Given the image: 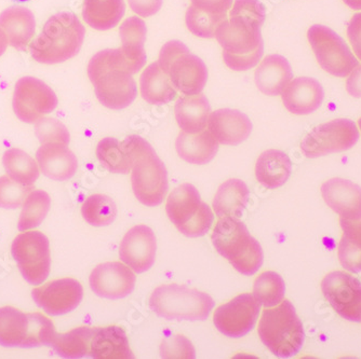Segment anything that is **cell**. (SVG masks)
I'll return each instance as SVG.
<instances>
[{"mask_svg": "<svg viewBox=\"0 0 361 359\" xmlns=\"http://www.w3.org/2000/svg\"><path fill=\"white\" fill-rule=\"evenodd\" d=\"M3 164L8 176L24 186L32 187L39 178L37 162L19 148H11L5 152Z\"/></svg>", "mask_w": 361, "mask_h": 359, "instance_id": "cell-37", "label": "cell"}, {"mask_svg": "<svg viewBox=\"0 0 361 359\" xmlns=\"http://www.w3.org/2000/svg\"><path fill=\"white\" fill-rule=\"evenodd\" d=\"M359 131L354 121L336 119L314 127L304 137L301 150L310 159L346 151L356 145Z\"/></svg>", "mask_w": 361, "mask_h": 359, "instance_id": "cell-13", "label": "cell"}, {"mask_svg": "<svg viewBox=\"0 0 361 359\" xmlns=\"http://www.w3.org/2000/svg\"><path fill=\"white\" fill-rule=\"evenodd\" d=\"M358 125H359V129L361 130V118H360V119H359Z\"/></svg>", "mask_w": 361, "mask_h": 359, "instance_id": "cell-51", "label": "cell"}, {"mask_svg": "<svg viewBox=\"0 0 361 359\" xmlns=\"http://www.w3.org/2000/svg\"><path fill=\"white\" fill-rule=\"evenodd\" d=\"M192 6L198 10L227 19V12L232 9L233 0H190Z\"/></svg>", "mask_w": 361, "mask_h": 359, "instance_id": "cell-45", "label": "cell"}, {"mask_svg": "<svg viewBox=\"0 0 361 359\" xmlns=\"http://www.w3.org/2000/svg\"><path fill=\"white\" fill-rule=\"evenodd\" d=\"M140 88L144 101L153 105L168 104L178 95L169 76L160 68L158 62L152 63L144 70Z\"/></svg>", "mask_w": 361, "mask_h": 359, "instance_id": "cell-31", "label": "cell"}, {"mask_svg": "<svg viewBox=\"0 0 361 359\" xmlns=\"http://www.w3.org/2000/svg\"><path fill=\"white\" fill-rule=\"evenodd\" d=\"M56 327L39 312L23 313L13 306L0 308V346L32 348L52 346Z\"/></svg>", "mask_w": 361, "mask_h": 359, "instance_id": "cell-6", "label": "cell"}, {"mask_svg": "<svg viewBox=\"0 0 361 359\" xmlns=\"http://www.w3.org/2000/svg\"><path fill=\"white\" fill-rule=\"evenodd\" d=\"M81 215L90 226H109L117 217L116 203L104 194H93L82 203Z\"/></svg>", "mask_w": 361, "mask_h": 359, "instance_id": "cell-39", "label": "cell"}, {"mask_svg": "<svg viewBox=\"0 0 361 359\" xmlns=\"http://www.w3.org/2000/svg\"><path fill=\"white\" fill-rule=\"evenodd\" d=\"M226 20L219 16L211 15L192 5L188 7L185 15L186 26L192 35L200 38H208V39L216 37V30Z\"/></svg>", "mask_w": 361, "mask_h": 359, "instance_id": "cell-41", "label": "cell"}, {"mask_svg": "<svg viewBox=\"0 0 361 359\" xmlns=\"http://www.w3.org/2000/svg\"><path fill=\"white\" fill-rule=\"evenodd\" d=\"M353 10H361V0H343Z\"/></svg>", "mask_w": 361, "mask_h": 359, "instance_id": "cell-50", "label": "cell"}, {"mask_svg": "<svg viewBox=\"0 0 361 359\" xmlns=\"http://www.w3.org/2000/svg\"><path fill=\"white\" fill-rule=\"evenodd\" d=\"M291 172V160L281 150H267L257 158L255 164L257 182L267 189H277L283 186Z\"/></svg>", "mask_w": 361, "mask_h": 359, "instance_id": "cell-29", "label": "cell"}, {"mask_svg": "<svg viewBox=\"0 0 361 359\" xmlns=\"http://www.w3.org/2000/svg\"><path fill=\"white\" fill-rule=\"evenodd\" d=\"M32 187L14 182L9 176H0V208L16 210L21 208Z\"/></svg>", "mask_w": 361, "mask_h": 359, "instance_id": "cell-42", "label": "cell"}, {"mask_svg": "<svg viewBox=\"0 0 361 359\" xmlns=\"http://www.w3.org/2000/svg\"><path fill=\"white\" fill-rule=\"evenodd\" d=\"M149 308L160 317L169 320H206L214 308L208 294L186 286L169 284L156 288Z\"/></svg>", "mask_w": 361, "mask_h": 359, "instance_id": "cell-8", "label": "cell"}, {"mask_svg": "<svg viewBox=\"0 0 361 359\" xmlns=\"http://www.w3.org/2000/svg\"><path fill=\"white\" fill-rule=\"evenodd\" d=\"M176 149L180 159L194 165H204L216 158L219 141L210 131L197 134L180 132L176 141Z\"/></svg>", "mask_w": 361, "mask_h": 359, "instance_id": "cell-26", "label": "cell"}, {"mask_svg": "<svg viewBox=\"0 0 361 359\" xmlns=\"http://www.w3.org/2000/svg\"><path fill=\"white\" fill-rule=\"evenodd\" d=\"M14 260L22 277L30 285H40L51 269L50 242L40 231H24L16 235L11 246Z\"/></svg>", "mask_w": 361, "mask_h": 359, "instance_id": "cell-11", "label": "cell"}, {"mask_svg": "<svg viewBox=\"0 0 361 359\" xmlns=\"http://www.w3.org/2000/svg\"><path fill=\"white\" fill-rule=\"evenodd\" d=\"M180 336H176L174 340H178ZM183 340L184 338H180ZM171 344H169V341L166 340L162 342L161 346V356L165 357V358H195V350L192 348V344H190V341L188 339H185L183 344H180V346H176L178 344V341L176 342H173V340L170 341Z\"/></svg>", "mask_w": 361, "mask_h": 359, "instance_id": "cell-44", "label": "cell"}, {"mask_svg": "<svg viewBox=\"0 0 361 359\" xmlns=\"http://www.w3.org/2000/svg\"><path fill=\"white\" fill-rule=\"evenodd\" d=\"M32 297L48 315H64L78 308L84 298V288L77 279L66 277L34 288Z\"/></svg>", "mask_w": 361, "mask_h": 359, "instance_id": "cell-17", "label": "cell"}, {"mask_svg": "<svg viewBox=\"0 0 361 359\" xmlns=\"http://www.w3.org/2000/svg\"><path fill=\"white\" fill-rule=\"evenodd\" d=\"M293 78L291 65L287 58L271 54L262 61L255 70V80L257 89L269 96L281 95Z\"/></svg>", "mask_w": 361, "mask_h": 359, "instance_id": "cell-25", "label": "cell"}, {"mask_svg": "<svg viewBox=\"0 0 361 359\" xmlns=\"http://www.w3.org/2000/svg\"><path fill=\"white\" fill-rule=\"evenodd\" d=\"M135 273L121 263H105L91 272L90 287L95 295L105 299L118 300L133 294Z\"/></svg>", "mask_w": 361, "mask_h": 359, "instance_id": "cell-18", "label": "cell"}, {"mask_svg": "<svg viewBox=\"0 0 361 359\" xmlns=\"http://www.w3.org/2000/svg\"><path fill=\"white\" fill-rule=\"evenodd\" d=\"M87 72L94 87L95 95L103 106L121 111L129 107L137 99V83L133 75L113 66L104 50L92 56Z\"/></svg>", "mask_w": 361, "mask_h": 359, "instance_id": "cell-7", "label": "cell"}, {"mask_svg": "<svg viewBox=\"0 0 361 359\" xmlns=\"http://www.w3.org/2000/svg\"><path fill=\"white\" fill-rule=\"evenodd\" d=\"M97 328L78 327L65 334H56L52 348L63 358H82L90 354L91 341Z\"/></svg>", "mask_w": 361, "mask_h": 359, "instance_id": "cell-36", "label": "cell"}, {"mask_svg": "<svg viewBox=\"0 0 361 359\" xmlns=\"http://www.w3.org/2000/svg\"><path fill=\"white\" fill-rule=\"evenodd\" d=\"M257 332L263 344L279 358L295 356L303 348V324L289 300L263 311Z\"/></svg>", "mask_w": 361, "mask_h": 359, "instance_id": "cell-4", "label": "cell"}, {"mask_svg": "<svg viewBox=\"0 0 361 359\" xmlns=\"http://www.w3.org/2000/svg\"><path fill=\"white\" fill-rule=\"evenodd\" d=\"M322 196L341 218L360 220L361 188L358 184L343 178H332L322 184Z\"/></svg>", "mask_w": 361, "mask_h": 359, "instance_id": "cell-20", "label": "cell"}, {"mask_svg": "<svg viewBox=\"0 0 361 359\" xmlns=\"http://www.w3.org/2000/svg\"><path fill=\"white\" fill-rule=\"evenodd\" d=\"M51 206V199L44 190L32 189L22 205L18 229L21 232L37 228L42 224Z\"/></svg>", "mask_w": 361, "mask_h": 359, "instance_id": "cell-38", "label": "cell"}, {"mask_svg": "<svg viewBox=\"0 0 361 359\" xmlns=\"http://www.w3.org/2000/svg\"><path fill=\"white\" fill-rule=\"evenodd\" d=\"M259 306L250 294H241L219 306L213 314V322L224 336L243 338L255 328L259 315Z\"/></svg>", "mask_w": 361, "mask_h": 359, "instance_id": "cell-15", "label": "cell"}, {"mask_svg": "<svg viewBox=\"0 0 361 359\" xmlns=\"http://www.w3.org/2000/svg\"><path fill=\"white\" fill-rule=\"evenodd\" d=\"M308 42L322 70L332 76L345 78L359 66L350 49L341 36L328 26H310Z\"/></svg>", "mask_w": 361, "mask_h": 359, "instance_id": "cell-12", "label": "cell"}, {"mask_svg": "<svg viewBox=\"0 0 361 359\" xmlns=\"http://www.w3.org/2000/svg\"><path fill=\"white\" fill-rule=\"evenodd\" d=\"M156 251L155 233L149 227L140 225L126 233L119 247V257L135 273H144L155 263Z\"/></svg>", "mask_w": 361, "mask_h": 359, "instance_id": "cell-19", "label": "cell"}, {"mask_svg": "<svg viewBox=\"0 0 361 359\" xmlns=\"http://www.w3.org/2000/svg\"><path fill=\"white\" fill-rule=\"evenodd\" d=\"M324 97V88L319 81L310 77L293 79L281 93L287 111L298 115L315 113L322 106Z\"/></svg>", "mask_w": 361, "mask_h": 359, "instance_id": "cell-22", "label": "cell"}, {"mask_svg": "<svg viewBox=\"0 0 361 359\" xmlns=\"http://www.w3.org/2000/svg\"><path fill=\"white\" fill-rule=\"evenodd\" d=\"M340 225L343 235L338 243V260L348 271L359 273L361 272V219L340 218Z\"/></svg>", "mask_w": 361, "mask_h": 359, "instance_id": "cell-34", "label": "cell"}, {"mask_svg": "<svg viewBox=\"0 0 361 359\" xmlns=\"http://www.w3.org/2000/svg\"><path fill=\"white\" fill-rule=\"evenodd\" d=\"M125 11L123 0H84L82 18L94 30H109L118 25Z\"/></svg>", "mask_w": 361, "mask_h": 359, "instance_id": "cell-33", "label": "cell"}, {"mask_svg": "<svg viewBox=\"0 0 361 359\" xmlns=\"http://www.w3.org/2000/svg\"><path fill=\"white\" fill-rule=\"evenodd\" d=\"M285 281L276 272H263L253 285V297L265 308H274L281 303L285 299Z\"/></svg>", "mask_w": 361, "mask_h": 359, "instance_id": "cell-40", "label": "cell"}, {"mask_svg": "<svg viewBox=\"0 0 361 359\" xmlns=\"http://www.w3.org/2000/svg\"><path fill=\"white\" fill-rule=\"evenodd\" d=\"M97 157L107 170L115 174H129L133 170V150L131 136L123 141L106 137L97 144Z\"/></svg>", "mask_w": 361, "mask_h": 359, "instance_id": "cell-32", "label": "cell"}, {"mask_svg": "<svg viewBox=\"0 0 361 359\" xmlns=\"http://www.w3.org/2000/svg\"><path fill=\"white\" fill-rule=\"evenodd\" d=\"M209 131L222 145L237 146L247 141L252 132L248 115L235 109H219L211 113Z\"/></svg>", "mask_w": 361, "mask_h": 359, "instance_id": "cell-21", "label": "cell"}, {"mask_svg": "<svg viewBox=\"0 0 361 359\" xmlns=\"http://www.w3.org/2000/svg\"><path fill=\"white\" fill-rule=\"evenodd\" d=\"M322 290L341 317L361 322V283L356 277L346 272H331L322 279Z\"/></svg>", "mask_w": 361, "mask_h": 359, "instance_id": "cell-16", "label": "cell"}, {"mask_svg": "<svg viewBox=\"0 0 361 359\" xmlns=\"http://www.w3.org/2000/svg\"><path fill=\"white\" fill-rule=\"evenodd\" d=\"M133 150L131 182L135 198L142 204L154 208L164 202L169 188L165 164L145 139L131 135Z\"/></svg>", "mask_w": 361, "mask_h": 359, "instance_id": "cell-5", "label": "cell"}, {"mask_svg": "<svg viewBox=\"0 0 361 359\" xmlns=\"http://www.w3.org/2000/svg\"><path fill=\"white\" fill-rule=\"evenodd\" d=\"M90 356L95 359H133L127 334L118 326L97 328L91 341Z\"/></svg>", "mask_w": 361, "mask_h": 359, "instance_id": "cell-28", "label": "cell"}, {"mask_svg": "<svg viewBox=\"0 0 361 359\" xmlns=\"http://www.w3.org/2000/svg\"><path fill=\"white\" fill-rule=\"evenodd\" d=\"M16 1H21V3H24V1H30V0H16Z\"/></svg>", "mask_w": 361, "mask_h": 359, "instance_id": "cell-52", "label": "cell"}, {"mask_svg": "<svg viewBox=\"0 0 361 359\" xmlns=\"http://www.w3.org/2000/svg\"><path fill=\"white\" fill-rule=\"evenodd\" d=\"M119 34L123 53L142 70L147 60L144 49L147 34L145 22L137 16H130L121 24Z\"/></svg>", "mask_w": 361, "mask_h": 359, "instance_id": "cell-35", "label": "cell"}, {"mask_svg": "<svg viewBox=\"0 0 361 359\" xmlns=\"http://www.w3.org/2000/svg\"><path fill=\"white\" fill-rule=\"evenodd\" d=\"M35 135L40 144L60 143L70 145L71 135L68 127L54 118H44L35 123Z\"/></svg>", "mask_w": 361, "mask_h": 359, "instance_id": "cell-43", "label": "cell"}, {"mask_svg": "<svg viewBox=\"0 0 361 359\" xmlns=\"http://www.w3.org/2000/svg\"><path fill=\"white\" fill-rule=\"evenodd\" d=\"M265 19V7L259 0H235L229 19L216 32L228 68L245 72L259 64L264 53L261 28Z\"/></svg>", "mask_w": 361, "mask_h": 359, "instance_id": "cell-1", "label": "cell"}, {"mask_svg": "<svg viewBox=\"0 0 361 359\" xmlns=\"http://www.w3.org/2000/svg\"><path fill=\"white\" fill-rule=\"evenodd\" d=\"M0 28L6 32L12 48L26 50V46L35 35V15L25 7L14 6L8 8L0 13Z\"/></svg>", "mask_w": 361, "mask_h": 359, "instance_id": "cell-24", "label": "cell"}, {"mask_svg": "<svg viewBox=\"0 0 361 359\" xmlns=\"http://www.w3.org/2000/svg\"><path fill=\"white\" fill-rule=\"evenodd\" d=\"M36 160L42 173L56 182L71 180L78 168L76 156L64 144H42L36 152Z\"/></svg>", "mask_w": 361, "mask_h": 359, "instance_id": "cell-23", "label": "cell"}, {"mask_svg": "<svg viewBox=\"0 0 361 359\" xmlns=\"http://www.w3.org/2000/svg\"><path fill=\"white\" fill-rule=\"evenodd\" d=\"M58 103L54 91L40 79L27 76L16 81L12 107L22 122H37L44 115L52 113Z\"/></svg>", "mask_w": 361, "mask_h": 359, "instance_id": "cell-14", "label": "cell"}, {"mask_svg": "<svg viewBox=\"0 0 361 359\" xmlns=\"http://www.w3.org/2000/svg\"><path fill=\"white\" fill-rule=\"evenodd\" d=\"M166 212L176 229L188 237H204L212 226V210L202 202L196 187L188 182L170 194Z\"/></svg>", "mask_w": 361, "mask_h": 359, "instance_id": "cell-10", "label": "cell"}, {"mask_svg": "<svg viewBox=\"0 0 361 359\" xmlns=\"http://www.w3.org/2000/svg\"><path fill=\"white\" fill-rule=\"evenodd\" d=\"M8 44H9V42H8L7 35H6L3 28H0V56H3L5 54Z\"/></svg>", "mask_w": 361, "mask_h": 359, "instance_id": "cell-49", "label": "cell"}, {"mask_svg": "<svg viewBox=\"0 0 361 359\" xmlns=\"http://www.w3.org/2000/svg\"><path fill=\"white\" fill-rule=\"evenodd\" d=\"M346 91L356 99H361V66H357L346 81Z\"/></svg>", "mask_w": 361, "mask_h": 359, "instance_id": "cell-48", "label": "cell"}, {"mask_svg": "<svg viewBox=\"0 0 361 359\" xmlns=\"http://www.w3.org/2000/svg\"><path fill=\"white\" fill-rule=\"evenodd\" d=\"M210 113L208 99L202 93L180 97L174 106V115L178 127L188 134L204 131Z\"/></svg>", "mask_w": 361, "mask_h": 359, "instance_id": "cell-27", "label": "cell"}, {"mask_svg": "<svg viewBox=\"0 0 361 359\" xmlns=\"http://www.w3.org/2000/svg\"><path fill=\"white\" fill-rule=\"evenodd\" d=\"M348 37L355 54L361 61V12L354 14L348 26Z\"/></svg>", "mask_w": 361, "mask_h": 359, "instance_id": "cell-47", "label": "cell"}, {"mask_svg": "<svg viewBox=\"0 0 361 359\" xmlns=\"http://www.w3.org/2000/svg\"><path fill=\"white\" fill-rule=\"evenodd\" d=\"M211 239L216 251L241 275H255L263 265L261 245L238 219L221 217Z\"/></svg>", "mask_w": 361, "mask_h": 359, "instance_id": "cell-3", "label": "cell"}, {"mask_svg": "<svg viewBox=\"0 0 361 359\" xmlns=\"http://www.w3.org/2000/svg\"><path fill=\"white\" fill-rule=\"evenodd\" d=\"M158 65L169 76L176 90L184 95L200 94L206 87V64L202 58L190 53L183 42L172 40L162 46Z\"/></svg>", "mask_w": 361, "mask_h": 359, "instance_id": "cell-9", "label": "cell"}, {"mask_svg": "<svg viewBox=\"0 0 361 359\" xmlns=\"http://www.w3.org/2000/svg\"><path fill=\"white\" fill-rule=\"evenodd\" d=\"M86 30L72 12L54 14L30 44V56L42 64H59L78 54Z\"/></svg>", "mask_w": 361, "mask_h": 359, "instance_id": "cell-2", "label": "cell"}, {"mask_svg": "<svg viewBox=\"0 0 361 359\" xmlns=\"http://www.w3.org/2000/svg\"><path fill=\"white\" fill-rule=\"evenodd\" d=\"M250 198L248 187L243 180H229L219 187L213 200L216 216L239 218L247 208Z\"/></svg>", "mask_w": 361, "mask_h": 359, "instance_id": "cell-30", "label": "cell"}, {"mask_svg": "<svg viewBox=\"0 0 361 359\" xmlns=\"http://www.w3.org/2000/svg\"><path fill=\"white\" fill-rule=\"evenodd\" d=\"M129 6L135 13L142 18L155 15L162 7L164 0H128Z\"/></svg>", "mask_w": 361, "mask_h": 359, "instance_id": "cell-46", "label": "cell"}]
</instances>
